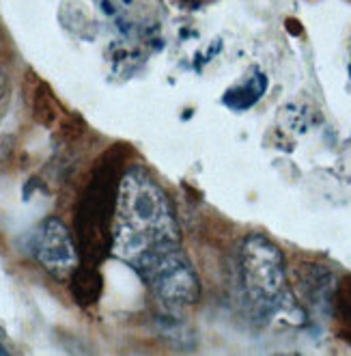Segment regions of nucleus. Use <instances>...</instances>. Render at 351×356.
<instances>
[{"label":"nucleus","instance_id":"7","mask_svg":"<svg viewBox=\"0 0 351 356\" xmlns=\"http://www.w3.org/2000/svg\"><path fill=\"white\" fill-rule=\"evenodd\" d=\"M265 91H267V76L261 72H255L248 80L239 82V85L226 91L222 95V104L226 108L241 113V111L252 108L255 104L265 95Z\"/></svg>","mask_w":351,"mask_h":356},{"label":"nucleus","instance_id":"6","mask_svg":"<svg viewBox=\"0 0 351 356\" xmlns=\"http://www.w3.org/2000/svg\"><path fill=\"white\" fill-rule=\"evenodd\" d=\"M69 283H71V296L80 307H93L101 298L104 279H101L99 266L80 264L78 270L71 275Z\"/></svg>","mask_w":351,"mask_h":356},{"label":"nucleus","instance_id":"1","mask_svg":"<svg viewBox=\"0 0 351 356\" xmlns=\"http://www.w3.org/2000/svg\"><path fill=\"white\" fill-rule=\"evenodd\" d=\"M169 246H181L175 207L147 169L130 166L117 191L110 255L132 268L144 255Z\"/></svg>","mask_w":351,"mask_h":356},{"label":"nucleus","instance_id":"3","mask_svg":"<svg viewBox=\"0 0 351 356\" xmlns=\"http://www.w3.org/2000/svg\"><path fill=\"white\" fill-rule=\"evenodd\" d=\"M239 277L248 300L272 313L286 298V266L282 250L267 236L250 234L239 246Z\"/></svg>","mask_w":351,"mask_h":356},{"label":"nucleus","instance_id":"8","mask_svg":"<svg viewBox=\"0 0 351 356\" xmlns=\"http://www.w3.org/2000/svg\"><path fill=\"white\" fill-rule=\"evenodd\" d=\"M33 115L35 119L41 123V125H50L58 119V104H56V97L52 95L50 87L48 85H41L37 87L35 95H33Z\"/></svg>","mask_w":351,"mask_h":356},{"label":"nucleus","instance_id":"4","mask_svg":"<svg viewBox=\"0 0 351 356\" xmlns=\"http://www.w3.org/2000/svg\"><path fill=\"white\" fill-rule=\"evenodd\" d=\"M132 268L162 305L194 307L200 300V279L181 246L153 250L138 259Z\"/></svg>","mask_w":351,"mask_h":356},{"label":"nucleus","instance_id":"11","mask_svg":"<svg viewBox=\"0 0 351 356\" xmlns=\"http://www.w3.org/2000/svg\"><path fill=\"white\" fill-rule=\"evenodd\" d=\"M0 354H7V348H3V346H0Z\"/></svg>","mask_w":351,"mask_h":356},{"label":"nucleus","instance_id":"5","mask_svg":"<svg viewBox=\"0 0 351 356\" xmlns=\"http://www.w3.org/2000/svg\"><path fill=\"white\" fill-rule=\"evenodd\" d=\"M33 255L56 281L71 279L82 264L76 238L71 236L69 227L56 216H50L39 225L33 238Z\"/></svg>","mask_w":351,"mask_h":356},{"label":"nucleus","instance_id":"10","mask_svg":"<svg viewBox=\"0 0 351 356\" xmlns=\"http://www.w3.org/2000/svg\"><path fill=\"white\" fill-rule=\"evenodd\" d=\"M5 91H7V76L0 72V99H3Z\"/></svg>","mask_w":351,"mask_h":356},{"label":"nucleus","instance_id":"2","mask_svg":"<svg viewBox=\"0 0 351 356\" xmlns=\"http://www.w3.org/2000/svg\"><path fill=\"white\" fill-rule=\"evenodd\" d=\"M121 156L110 149L93 171L76 209V242L82 264L99 266L112 250V218L121 181Z\"/></svg>","mask_w":351,"mask_h":356},{"label":"nucleus","instance_id":"9","mask_svg":"<svg viewBox=\"0 0 351 356\" xmlns=\"http://www.w3.org/2000/svg\"><path fill=\"white\" fill-rule=\"evenodd\" d=\"M13 136H0V162L13 152Z\"/></svg>","mask_w":351,"mask_h":356}]
</instances>
